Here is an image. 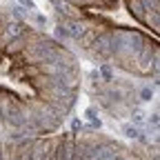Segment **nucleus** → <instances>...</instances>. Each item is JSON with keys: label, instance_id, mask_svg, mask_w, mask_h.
I'll use <instances>...</instances> for the list:
<instances>
[{"label": "nucleus", "instance_id": "9", "mask_svg": "<svg viewBox=\"0 0 160 160\" xmlns=\"http://www.w3.org/2000/svg\"><path fill=\"white\" fill-rule=\"evenodd\" d=\"M89 78H91V82H100V73H98V69H91V71H89Z\"/></svg>", "mask_w": 160, "mask_h": 160}, {"label": "nucleus", "instance_id": "10", "mask_svg": "<svg viewBox=\"0 0 160 160\" xmlns=\"http://www.w3.org/2000/svg\"><path fill=\"white\" fill-rule=\"evenodd\" d=\"M0 129H5V127H2V116H0Z\"/></svg>", "mask_w": 160, "mask_h": 160}, {"label": "nucleus", "instance_id": "7", "mask_svg": "<svg viewBox=\"0 0 160 160\" xmlns=\"http://www.w3.org/2000/svg\"><path fill=\"white\" fill-rule=\"evenodd\" d=\"M69 127H71V133H73V136H78L80 131L85 129V122H82L80 118H71V125H69Z\"/></svg>", "mask_w": 160, "mask_h": 160}, {"label": "nucleus", "instance_id": "8", "mask_svg": "<svg viewBox=\"0 0 160 160\" xmlns=\"http://www.w3.org/2000/svg\"><path fill=\"white\" fill-rule=\"evenodd\" d=\"M16 5H20L22 9H27V11H38V7H36L33 0H16Z\"/></svg>", "mask_w": 160, "mask_h": 160}, {"label": "nucleus", "instance_id": "3", "mask_svg": "<svg viewBox=\"0 0 160 160\" xmlns=\"http://www.w3.org/2000/svg\"><path fill=\"white\" fill-rule=\"evenodd\" d=\"M98 73H100V80H105V82H111L113 80V67L109 62L98 65Z\"/></svg>", "mask_w": 160, "mask_h": 160}, {"label": "nucleus", "instance_id": "6", "mask_svg": "<svg viewBox=\"0 0 160 160\" xmlns=\"http://www.w3.org/2000/svg\"><path fill=\"white\" fill-rule=\"evenodd\" d=\"M153 93H156V87H149V85H147V87H142V89H140L136 96H138L140 100H142V102H149V100L153 98Z\"/></svg>", "mask_w": 160, "mask_h": 160}, {"label": "nucleus", "instance_id": "2", "mask_svg": "<svg viewBox=\"0 0 160 160\" xmlns=\"http://www.w3.org/2000/svg\"><path fill=\"white\" fill-rule=\"evenodd\" d=\"M53 40H58L60 45H65V42H69V33H67V27L62 25V22H58L56 25V29H53V36H51Z\"/></svg>", "mask_w": 160, "mask_h": 160}, {"label": "nucleus", "instance_id": "5", "mask_svg": "<svg viewBox=\"0 0 160 160\" xmlns=\"http://www.w3.org/2000/svg\"><path fill=\"white\" fill-rule=\"evenodd\" d=\"M145 122H147V116H145L142 111L133 109V111H131V125H136V127L142 129V127H145Z\"/></svg>", "mask_w": 160, "mask_h": 160}, {"label": "nucleus", "instance_id": "4", "mask_svg": "<svg viewBox=\"0 0 160 160\" xmlns=\"http://www.w3.org/2000/svg\"><path fill=\"white\" fill-rule=\"evenodd\" d=\"M122 133L127 138H131V140H138L140 136H142V129L136 127V125H131V122H127V125H122Z\"/></svg>", "mask_w": 160, "mask_h": 160}, {"label": "nucleus", "instance_id": "1", "mask_svg": "<svg viewBox=\"0 0 160 160\" xmlns=\"http://www.w3.org/2000/svg\"><path fill=\"white\" fill-rule=\"evenodd\" d=\"M67 27V33H69V40H85V36L89 33V27L82 22V20H67V22H62Z\"/></svg>", "mask_w": 160, "mask_h": 160}]
</instances>
